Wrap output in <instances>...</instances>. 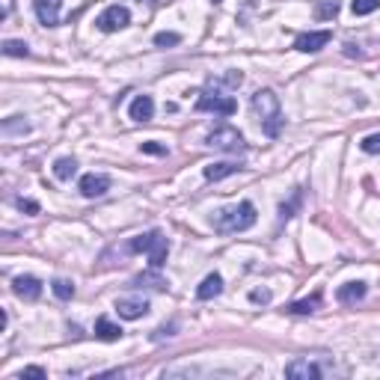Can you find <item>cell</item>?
Masks as SVG:
<instances>
[{"instance_id": "5bb4252c", "label": "cell", "mask_w": 380, "mask_h": 380, "mask_svg": "<svg viewBox=\"0 0 380 380\" xmlns=\"http://www.w3.org/2000/svg\"><path fill=\"white\" fill-rule=\"evenodd\" d=\"M128 116L134 119V122H149V119L154 116V101H152V95H137V98L131 101V107H128Z\"/></svg>"}, {"instance_id": "44dd1931", "label": "cell", "mask_w": 380, "mask_h": 380, "mask_svg": "<svg viewBox=\"0 0 380 380\" xmlns=\"http://www.w3.org/2000/svg\"><path fill=\"white\" fill-rule=\"evenodd\" d=\"M339 9H342V3L339 0H324L318 9H315V18L318 21H327V18H336L339 15Z\"/></svg>"}, {"instance_id": "ffe728a7", "label": "cell", "mask_w": 380, "mask_h": 380, "mask_svg": "<svg viewBox=\"0 0 380 380\" xmlns=\"http://www.w3.org/2000/svg\"><path fill=\"white\" fill-rule=\"evenodd\" d=\"M137 285H149V288H154V291H163L166 288V279L163 277H158V270H149V273H140L137 277Z\"/></svg>"}, {"instance_id": "6da1fadb", "label": "cell", "mask_w": 380, "mask_h": 380, "mask_svg": "<svg viewBox=\"0 0 380 380\" xmlns=\"http://www.w3.org/2000/svg\"><path fill=\"white\" fill-rule=\"evenodd\" d=\"M249 107H253V116L258 119V125H261V134L270 137V140L279 137L285 119H282V107H279L277 92H273V89H258L253 98H249Z\"/></svg>"}, {"instance_id": "ba28073f", "label": "cell", "mask_w": 380, "mask_h": 380, "mask_svg": "<svg viewBox=\"0 0 380 380\" xmlns=\"http://www.w3.org/2000/svg\"><path fill=\"white\" fill-rule=\"evenodd\" d=\"M330 39H332V33H330V30L300 33V36H297V42H294V48H297L300 54H318L321 48H327V45H330Z\"/></svg>"}, {"instance_id": "4316f807", "label": "cell", "mask_w": 380, "mask_h": 380, "mask_svg": "<svg viewBox=\"0 0 380 380\" xmlns=\"http://www.w3.org/2000/svg\"><path fill=\"white\" fill-rule=\"evenodd\" d=\"M154 45H161V48L178 45V33H158V36H154Z\"/></svg>"}, {"instance_id": "4dcf8cb0", "label": "cell", "mask_w": 380, "mask_h": 380, "mask_svg": "<svg viewBox=\"0 0 380 380\" xmlns=\"http://www.w3.org/2000/svg\"><path fill=\"white\" fill-rule=\"evenodd\" d=\"M18 377H21V380H24V377H45V368L30 365V368H24V372H18Z\"/></svg>"}, {"instance_id": "cb8c5ba5", "label": "cell", "mask_w": 380, "mask_h": 380, "mask_svg": "<svg viewBox=\"0 0 380 380\" xmlns=\"http://www.w3.org/2000/svg\"><path fill=\"white\" fill-rule=\"evenodd\" d=\"M351 9L353 15H372L374 9H380V0H353Z\"/></svg>"}, {"instance_id": "ac0fdd59", "label": "cell", "mask_w": 380, "mask_h": 380, "mask_svg": "<svg viewBox=\"0 0 380 380\" xmlns=\"http://www.w3.org/2000/svg\"><path fill=\"white\" fill-rule=\"evenodd\" d=\"M95 336L101 342H116V339H122V327L113 324L110 318H98L95 321Z\"/></svg>"}, {"instance_id": "e0dca14e", "label": "cell", "mask_w": 380, "mask_h": 380, "mask_svg": "<svg viewBox=\"0 0 380 380\" xmlns=\"http://www.w3.org/2000/svg\"><path fill=\"white\" fill-rule=\"evenodd\" d=\"M318 309H321V294L315 291L312 297H306V300L288 303V306H285V312H288V315H312V312H318Z\"/></svg>"}, {"instance_id": "2e32d148", "label": "cell", "mask_w": 380, "mask_h": 380, "mask_svg": "<svg viewBox=\"0 0 380 380\" xmlns=\"http://www.w3.org/2000/svg\"><path fill=\"white\" fill-rule=\"evenodd\" d=\"M241 170H244V166H238L232 161H220V163H208L205 166V178H208V182H220V178H229V175L241 173Z\"/></svg>"}, {"instance_id": "f1b7e54d", "label": "cell", "mask_w": 380, "mask_h": 380, "mask_svg": "<svg viewBox=\"0 0 380 380\" xmlns=\"http://www.w3.org/2000/svg\"><path fill=\"white\" fill-rule=\"evenodd\" d=\"M15 205L21 208V211H27V214H39V202H33V199H15Z\"/></svg>"}, {"instance_id": "8fae6325", "label": "cell", "mask_w": 380, "mask_h": 380, "mask_svg": "<svg viewBox=\"0 0 380 380\" xmlns=\"http://www.w3.org/2000/svg\"><path fill=\"white\" fill-rule=\"evenodd\" d=\"M33 6L45 27H57L59 24V6H63V0H33Z\"/></svg>"}, {"instance_id": "277c9868", "label": "cell", "mask_w": 380, "mask_h": 380, "mask_svg": "<svg viewBox=\"0 0 380 380\" xmlns=\"http://www.w3.org/2000/svg\"><path fill=\"white\" fill-rule=\"evenodd\" d=\"M196 110H202V113H217V116H232V113L238 110V104H235L232 95H223L220 87H214V83H211V87L199 95Z\"/></svg>"}, {"instance_id": "30bf717a", "label": "cell", "mask_w": 380, "mask_h": 380, "mask_svg": "<svg viewBox=\"0 0 380 380\" xmlns=\"http://www.w3.org/2000/svg\"><path fill=\"white\" fill-rule=\"evenodd\" d=\"M285 377H291V380H318L321 368L315 363H309V360H291L288 365H285Z\"/></svg>"}, {"instance_id": "7a4b0ae2", "label": "cell", "mask_w": 380, "mask_h": 380, "mask_svg": "<svg viewBox=\"0 0 380 380\" xmlns=\"http://www.w3.org/2000/svg\"><path fill=\"white\" fill-rule=\"evenodd\" d=\"M211 226L223 235H235V232H247L249 226H256V205L253 202H238V205L220 208L211 214Z\"/></svg>"}, {"instance_id": "484cf974", "label": "cell", "mask_w": 380, "mask_h": 380, "mask_svg": "<svg viewBox=\"0 0 380 380\" xmlns=\"http://www.w3.org/2000/svg\"><path fill=\"white\" fill-rule=\"evenodd\" d=\"M360 146H363L365 154H380V134H368Z\"/></svg>"}, {"instance_id": "8992f818", "label": "cell", "mask_w": 380, "mask_h": 380, "mask_svg": "<svg viewBox=\"0 0 380 380\" xmlns=\"http://www.w3.org/2000/svg\"><path fill=\"white\" fill-rule=\"evenodd\" d=\"M131 24V12L125 9V6H119V3H113V6H107L101 15H98V30H104V33H116V30H125Z\"/></svg>"}, {"instance_id": "603a6c76", "label": "cell", "mask_w": 380, "mask_h": 380, "mask_svg": "<svg viewBox=\"0 0 380 380\" xmlns=\"http://www.w3.org/2000/svg\"><path fill=\"white\" fill-rule=\"evenodd\" d=\"M300 199H303V193L297 190V193L291 196V202H282V205H279V220H291V217H294V211L300 208Z\"/></svg>"}, {"instance_id": "9a60e30c", "label": "cell", "mask_w": 380, "mask_h": 380, "mask_svg": "<svg viewBox=\"0 0 380 380\" xmlns=\"http://www.w3.org/2000/svg\"><path fill=\"white\" fill-rule=\"evenodd\" d=\"M220 291H223V277L220 273H208V277L199 282L196 297L199 300H214V297H220Z\"/></svg>"}, {"instance_id": "f546056e", "label": "cell", "mask_w": 380, "mask_h": 380, "mask_svg": "<svg viewBox=\"0 0 380 380\" xmlns=\"http://www.w3.org/2000/svg\"><path fill=\"white\" fill-rule=\"evenodd\" d=\"M249 300H253V303H270V291L268 288H256V291H249Z\"/></svg>"}, {"instance_id": "4fadbf2b", "label": "cell", "mask_w": 380, "mask_h": 380, "mask_svg": "<svg viewBox=\"0 0 380 380\" xmlns=\"http://www.w3.org/2000/svg\"><path fill=\"white\" fill-rule=\"evenodd\" d=\"M365 294H368V285H365V282H344V285H339V291H336V297H339L342 306L360 303Z\"/></svg>"}, {"instance_id": "1f68e13d", "label": "cell", "mask_w": 380, "mask_h": 380, "mask_svg": "<svg viewBox=\"0 0 380 380\" xmlns=\"http://www.w3.org/2000/svg\"><path fill=\"white\" fill-rule=\"evenodd\" d=\"M140 3H142V0H140ZM146 3H161V0H146Z\"/></svg>"}, {"instance_id": "7c38bea8", "label": "cell", "mask_w": 380, "mask_h": 380, "mask_svg": "<svg viewBox=\"0 0 380 380\" xmlns=\"http://www.w3.org/2000/svg\"><path fill=\"white\" fill-rule=\"evenodd\" d=\"M12 291H15L21 300H39L42 282L36 279V277H15V282H12Z\"/></svg>"}, {"instance_id": "d6986e66", "label": "cell", "mask_w": 380, "mask_h": 380, "mask_svg": "<svg viewBox=\"0 0 380 380\" xmlns=\"http://www.w3.org/2000/svg\"><path fill=\"white\" fill-rule=\"evenodd\" d=\"M78 173V161L75 158H59L57 163H54V175L59 178V182H68L71 175Z\"/></svg>"}, {"instance_id": "d4e9b609", "label": "cell", "mask_w": 380, "mask_h": 380, "mask_svg": "<svg viewBox=\"0 0 380 380\" xmlns=\"http://www.w3.org/2000/svg\"><path fill=\"white\" fill-rule=\"evenodd\" d=\"M3 54H6V57H27V54H30V48L24 45V42L9 39V42H3Z\"/></svg>"}, {"instance_id": "52a82bcc", "label": "cell", "mask_w": 380, "mask_h": 380, "mask_svg": "<svg viewBox=\"0 0 380 380\" xmlns=\"http://www.w3.org/2000/svg\"><path fill=\"white\" fill-rule=\"evenodd\" d=\"M116 312L119 318H125V321H137L149 312V300L142 294H131V297H119L116 300Z\"/></svg>"}, {"instance_id": "3957f363", "label": "cell", "mask_w": 380, "mask_h": 380, "mask_svg": "<svg viewBox=\"0 0 380 380\" xmlns=\"http://www.w3.org/2000/svg\"><path fill=\"white\" fill-rule=\"evenodd\" d=\"M125 253H146L149 256V265L154 270H161L166 256H170V241H166L161 232H146V235H137L134 241L125 247Z\"/></svg>"}, {"instance_id": "7402d4cb", "label": "cell", "mask_w": 380, "mask_h": 380, "mask_svg": "<svg viewBox=\"0 0 380 380\" xmlns=\"http://www.w3.org/2000/svg\"><path fill=\"white\" fill-rule=\"evenodd\" d=\"M51 291L59 297V300H71V297H75V282H68V279H54V282H51Z\"/></svg>"}, {"instance_id": "83f0119b", "label": "cell", "mask_w": 380, "mask_h": 380, "mask_svg": "<svg viewBox=\"0 0 380 380\" xmlns=\"http://www.w3.org/2000/svg\"><path fill=\"white\" fill-rule=\"evenodd\" d=\"M140 152H146V154H166V146H161V142L149 140V142H142V146H140Z\"/></svg>"}, {"instance_id": "5b68a950", "label": "cell", "mask_w": 380, "mask_h": 380, "mask_svg": "<svg viewBox=\"0 0 380 380\" xmlns=\"http://www.w3.org/2000/svg\"><path fill=\"white\" fill-rule=\"evenodd\" d=\"M208 146L211 149H220V152H244V134L238 128H232V125H220V128H214L211 134H208Z\"/></svg>"}, {"instance_id": "9c48e42d", "label": "cell", "mask_w": 380, "mask_h": 380, "mask_svg": "<svg viewBox=\"0 0 380 380\" xmlns=\"http://www.w3.org/2000/svg\"><path fill=\"white\" fill-rule=\"evenodd\" d=\"M107 190H110V178L101 175V173H89V175L80 178V193L87 199H98V196L107 193Z\"/></svg>"}]
</instances>
